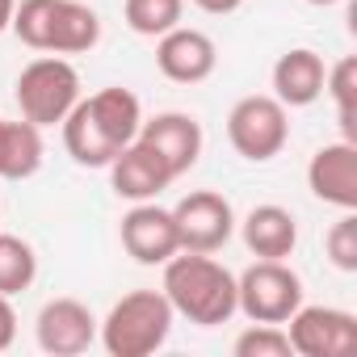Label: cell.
Returning <instances> with one entry per match:
<instances>
[{
  "label": "cell",
  "mask_w": 357,
  "mask_h": 357,
  "mask_svg": "<svg viewBox=\"0 0 357 357\" xmlns=\"http://www.w3.org/2000/svg\"><path fill=\"white\" fill-rule=\"evenodd\" d=\"M143 122V105L130 89H101L93 97H80L72 114L59 122L63 126V147L76 164L84 168H109V160L135 143Z\"/></svg>",
  "instance_id": "obj_1"
},
{
  "label": "cell",
  "mask_w": 357,
  "mask_h": 357,
  "mask_svg": "<svg viewBox=\"0 0 357 357\" xmlns=\"http://www.w3.org/2000/svg\"><path fill=\"white\" fill-rule=\"evenodd\" d=\"M160 290L176 315L198 324V328H219L236 315V273L227 265H219L211 252L168 257Z\"/></svg>",
  "instance_id": "obj_2"
},
{
  "label": "cell",
  "mask_w": 357,
  "mask_h": 357,
  "mask_svg": "<svg viewBox=\"0 0 357 357\" xmlns=\"http://www.w3.org/2000/svg\"><path fill=\"white\" fill-rule=\"evenodd\" d=\"M9 30L47 55H84L101 43V17L80 0H22Z\"/></svg>",
  "instance_id": "obj_3"
},
{
  "label": "cell",
  "mask_w": 357,
  "mask_h": 357,
  "mask_svg": "<svg viewBox=\"0 0 357 357\" xmlns=\"http://www.w3.org/2000/svg\"><path fill=\"white\" fill-rule=\"evenodd\" d=\"M172 319L176 311L164 298V290H130L97 324V336L109 357H147L168 340Z\"/></svg>",
  "instance_id": "obj_4"
},
{
  "label": "cell",
  "mask_w": 357,
  "mask_h": 357,
  "mask_svg": "<svg viewBox=\"0 0 357 357\" xmlns=\"http://www.w3.org/2000/svg\"><path fill=\"white\" fill-rule=\"evenodd\" d=\"M80 101V72L63 55H43L17 76V109L34 126H59Z\"/></svg>",
  "instance_id": "obj_5"
},
{
  "label": "cell",
  "mask_w": 357,
  "mask_h": 357,
  "mask_svg": "<svg viewBox=\"0 0 357 357\" xmlns=\"http://www.w3.org/2000/svg\"><path fill=\"white\" fill-rule=\"evenodd\" d=\"M303 307V278L286 261H257L236 278V311L252 324H286Z\"/></svg>",
  "instance_id": "obj_6"
},
{
  "label": "cell",
  "mask_w": 357,
  "mask_h": 357,
  "mask_svg": "<svg viewBox=\"0 0 357 357\" xmlns=\"http://www.w3.org/2000/svg\"><path fill=\"white\" fill-rule=\"evenodd\" d=\"M227 139L231 147L252 160V164H265L273 160L286 139H290V114L286 105L273 97V93H252V97H240L227 114Z\"/></svg>",
  "instance_id": "obj_7"
},
{
  "label": "cell",
  "mask_w": 357,
  "mask_h": 357,
  "mask_svg": "<svg viewBox=\"0 0 357 357\" xmlns=\"http://www.w3.org/2000/svg\"><path fill=\"white\" fill-rule=\"evenodd\" d=\"M181 252H219L236 236V211L215 190H194L172 206Z\"/></svg>",
  "instance_id": "obj_8"
},
{
  "label": "cell",
  "mask_w": 357,
  "mask_h": 357,
  "mask_svg": "<svg viewBox=\"0 0 357 357\" xmlns=\"http://www.w3.org/2000/svg\"><path fill=\"white\" fill-rule=\"evenodd\" d=\"M286 324L290 349L303 357H340L357 340V319L340 307H298Z\"/></svg>",
  "instance_id": "obj_9"
},
{
  "label": "cell",
  "mask_w": 357,
  "mask_h": 357,
  "mask_svg": "<svg viewBox=\"0 0 357 357\" xmlns=\"http://www.w3.org/2000/svg\"><path fill=\"white\" fill-rule=\"evenodd\" d=\"M155 68L172 84H202L219 68V47L211 34L190 30V26H172L168 34L155 38Z\"/></svg>",
  "instance_id": "obj_10"
},
{
  "label": "cell",
  "mask_w": 357,
  "mask_h": 357,
  "mask_svg": "<svg viewBox=\"0 0 357 357\" xmlns=\"http://www.w3.org/2000/svg\"><path fill=\"white\" fill-rule=\"evenodd\" d=\"M135 139H139L143 147H151V151L164 160V168H168L172 176L190 172V168L198 164V155H202V126H198V118L176 114V109L155 114V118H143Z\"/></svg>",
  "instance_id": "obj_11"
},
{
  "label": "cell",
  "mask_w": 357,
  "mask_h": 357,
  "mask_svg": "<svg viewBox=\"0 0 357 357\" xmlns=\"http://www.w3.org/2000/svg\"><path fill=\"white\" fill-rule=\"evenodd\" d=\"M122 248L139 265H164L168 257H176L181 252V240H176L172 211H164L155 202H135L122 215Z\"/></svg>",
  "instance_id": "obj_12"
},
{
  "label": "cell",
  "mask_w": 357,
  "mask_h": 357,
  "mask_svg": "<svg viewBox=\"0 0 357 357\" xmlns=\"http://www.w3.org/2000/svg\"><path fill=\"white\" fill-rule=\"evenodd\" d=\"M307 185L336 211H357V147L353 139L324 143L307 164Z\"/></svg>",
  "instance_id": "obj_13"
},
{
  "label": "cell",
  "mask_w": 357,
  "mask_h": 357,
  "mask_svg": "<svg viewBox=\"0 0 357 357\" xmlns=\"http://www.w3.org/2000/svg\"><path fill=\"white\" fill-rule=\"evenodd\" d=\"M38 344L55 357H76L97 340V315L80 298H51L34 319Z\"/></svg>",
  "instance_id": "obj_14"
},
{
  "label": "cell",
  "mask_w": 357,
  "mask_h": 357,
  "mask_svg": "<svg viewBox=\"0 0 357 357\" xmlns=\"http://www.w3.org/2000/svg\"><path fill=\"white\" fill-rule=\"evenodd\" d=\"M172 181H176V176L164 168V160H160L151 147H143L139 139L126 143V147L109 160V185H114V194L126 198V202H155Z\"/></svg>",
  "instance_id": "obj_15"
},
{
  "label": "cell",
  "mask_w": 357,
  "mask_h": 357,
  "mask_svg": "<svg viewBox=\"0 0 357 357\" xmlns=\"http://www.w3.org/2000/svg\"><path fill=\"white\" fill-rule=\"evenodd\" d=\"M324 80H328V68L315 51L307 47H294L286 51L278 63H273V97L286 105V109H303V105H315L324 97Z\"/></svg>",
  "instance_id": "obj_16"
},
{
  "label": "cell",
  "mask_w": 357,
  "mask_h": 357,
  "mask_svg": "<svg viewBox=\"0 0 357 357\" xmlns=\"http://www.w3.org/2000/svg\"><path fill=\"white\" fill-rule=\"evenodd\" d=\"M244 231V244L257 261H286L298 244V223L286 206L278 202H265V206H252L240 223Z\"/></svg>",
  "instance_id": "obj_17"
},
{
  "label": "cell",
  "mask_w": 357,
  "mask_h": 357,
  "mask_svg": "<svg viewBox=\"0 0 357 357\" xmlns=\"http://www.w3.org/2000/svg\"><path fill=\"white\" fill-rule=\"evenodd\" d=\"M43 164V126L0 118V181H26Z\"/></svg>",
  "instance_id": "obj_18"
},
{
  "label": "cell",
  "mask_w": 357,
  "mask_h": 357,
  "mask_svg": "<svg viewBox=\"0 0 357 357\" xmlns=\"http://www.w3.org/2000/svg\"><path fill=\"white\" fill-rule=\"evenodd\" d=\"M38 278V257L22 236H5L0 231V294H22L30 290Z\"/></svg>",
  "instance_id": "obj_19"
},
{
  "label": "cell",
  "mask_w": 357,
  "mask_h": 357,
  "mask_svg": "<svg viewBox=\"0 0 357 357\" xmlns=\"http://www.w3.org/2000/svg\"><path fill=\"white\" fill-rule=\"evenodd\" d=\"M181 13H185V0H126L122 5L126 26L143 38H160L172 26H181Z\"/></svg>",
  "instance_id": "obj_20"
},
{
  "label": "cell",
  "mask_w": 357,
  "mask_h": 357,
  "mask_svg": "<svg viewBox=\"0 0 357 357\" xmlns=\"http://www.w3.org/2000/svg\"><path fill=\"white\" fill-rule=\"evenodd\" d=\"M324 93L336 101V118H340V130L344 139L357 135V122H353V93H357V59L344 55L336 68H328V80H324Z\"/></svg>",
  "instance_id": "obj_21"
},
{
  "label": "cell",
  "mask_w": 357,
  "mask_h": 357,
  "mask_svg": "<svg viewBox=\"0 0 357 357\" xmlns=\"http://www.w3.org/2000/svg\"><path fill=\"white\" fill-rule=\"evenodd\" d=\"M290 336L282 324H252L236 336V357H290Z\"/></svg>",
  "instance_id": "obj_22"
},
{
  "label": "cell",
  "mask_w": 357,
  "mask_h": 357,
  "mask_svg": "<svg viewBox=\"0 0 357 357\" xmlns=\"http://www.w3.org/2000/svg\"><path fill=\"white\" fill-rule=\"evenodd\" d=\"M324 248H328V261L340 269V273H357V215L344 211L328 236H324Z\"/></svg>",
  "instance_id": "obj_23"
},
{
  "label": "cell",
  "mask_w": 357,
  "mask_h": 357,
  "mask_svg": "<svg viewBox=\"0 0 357 357\" xmlns=\"http://www.w3.org/2000/svg\"><path fill=\"white\" fill-rule=\"evenodd\" d=\"M17 340V311L9 303V294H0V353Z\"/></svg>",
  "instance_id": "obj_24"
},
{
  "label": "cell",
  "mask_w": 357,
  "mask_h": 357,
  "mask_svg": "<svg viewBox=\"0 0 357 357\" xmlns=\"http://www.w3.org/2000/svg\"><path fill=\"white\" fill-rule=\"evenodd\" d=\"M194 5L202 9V13H215V17H223V13H236L244 0H194Z\"/></svg>",
  "instance_id": "obj_25"
},
{
  "label": "cell",
  "mask_w": 357,
  "mask_h": 357,
  "mask_svg": "<svg viewBox=\"0 0 357 357\" xmlns=\"http://www.w3.org/2000/svg\"><path fill=\"white\" fill-rule=\"evenodd\" d=\"M13 9H17V0H0V34L13 26Z\"/></svg>",
  "instance_id": "obj_26"
},
{
  "label": "cell",
  "mask_w": 357,
  "mask_h": 357,
  "mask_svg": "<svg viewBox=\"0 0 357 357\" xmlns=\"http://www.w3.org/2000/svg\"><path fill=\"white\" fill-rule=\"evenodd\" d=\"M307 5H319V9H328V5H340V0H307Z\"/></svg>",
  "instance_id": "obj_27"
}]
</instances>
